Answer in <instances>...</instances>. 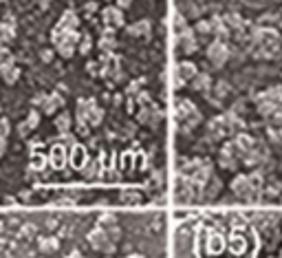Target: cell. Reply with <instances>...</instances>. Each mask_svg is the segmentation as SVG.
<instances>
[{
	"label": "cell",
	"mask_w": 282,
	"mask_h": 258,
	"mask_svg": "<svg viewBox=\"0 0 282 258\" xmlns=\"http://www.w3.org/2000/svg\"><path fill=\"white\" fill-rule=\"evenodd\" d=\"M104 258H113V256H104Z\"/></svg>",
	"instance_id": "obj_45"
},
{
	"label": "cell",
	"mask_w": 282,
	"mask_h": 258,
	"mask_svg": "<svg viewBox=\"0 0 282 258\" xmlns=\"http://www.w3.org/2000/svg\"><path fill=\"white\" fill-rule=\"evenodd\" d=\"M99 66H102V77H113L115 82L122 80V64H119V57L113 55V53H104L102 60H99Z\"/></svg>",
	"instance_id": "obj_3"
},
{
	"label": "cell",
	"mask_w": 282,
	"mask_h": 258,
	"mask_svg": "<svg viewBox=\"0 0 282 258\" xmlns=\"http://www.w3.org/2000/svg\"><path fill=\"white\" fill-rule=\"evenodd\" d=\"M102 120H104V110L97 106V108H95L93 113H91V117H88V124H91V126H99Z\"/></svg>",
	"instance_id": "obj_30"
},
{
	"label": "cell",
	"mask_w": 282,
	"mask_h": 258,
	"mask_svg": "<svg viewBox=\"0 0 282 258\" xmlns=\"http://www.w3.org/2000/svg\"><path fill=\"white\" fill-rule=\"evenodd\" d=\"M117 7H122V9H128V7L132 5V0H115Z\"/></svg>",
	"instance_id": "obj_39"
},
{
	"label": "cell",
	"mask_w": 282,
	"mask_h": 258,
	"mask_svg": "<svg viewBox=\"0 0 282 258\" xmlns=\"http://www.w3.org/2000/svg\"><path fill=\"white\" fill-rule=\"evenodd\" d=\"M194 31L198 35H210L214 33V29H212V20H198L196 22V27H194Z\"/></svg>",
	"instance_id": "obj_25"
},
{
	"label": "cell",
	"mask_w": 282,
	"mask_h": 258,
	"mask_svg": "<svg viewBox=\"0 0 282 258\" xmlns=\"http://www.w3.org/2000/svg\"><path fill=\"white\" fill-rule=\"evenodd\" d=\"M207 60H210L212 66L220 69V66L229 60V49L225 47V42H220V40L212 42L210 47H207Z\"/></svg>",
	"instance_id": "obj_6"
},
{
	"label": "cell",
	"mask_w": 282,
	"mask_h": 258,
	"mask_svg": "<svg viewBox=\"0 0 282 258\" xmlns=\"http://www.w3.org/2000/svg\"><path fill=\"white\" fill-rule=\"evenodd\" d=\"M69 161H71V168H75V170L82 172V170H84V166L91 161V159H88V150L82 144H75L69 150Z\"/></svg>",
	"instance_id": "obj_9"
},
{
	"label": "cell",
	"mask_w": 282,
	"mask_h": 258,
	"mask_svg": "<svg viewBox=\"0 0 282 258\" xmlns=\"http://www.w3.org/2000/svg\"><path fill=\"white\" fill-rule=\"evenodd\" d=\"M106 232H108V236L113 239L115 243H119V241H122V236H124V234H122V227H119V225L110 227V230H106Z\"/></svg>",
	"instance_id": "obj_32"
},
{
	"label": "cell",
	"mask_w": 282,
	"mask_h": 258,
	"mask_svg": "<svg viewBox=\"0 0 282 258\" xmlns=\"http://www.w3.org/2000/svg\"><path fill=\"white\" fill-rule=\"evenodd\" d=\"M141 201H144V194H141L139 190L128 188V190H122L119 192V203L122 205H139Z\"/></svg>",
	"instance_id": "obj_14"
},
{
	"label": "cell",
	"mask_w": 282,
	"mask_h": 258,
	"mask_svg": "<svg viewBox=\"0 0 282 258\" xmlns=\"http://www.w3.org/2000/svg\"><path fill=\"white\" fill-rule=\"evenodd\" d=\"M33 128L31 126H29V122L25 120V122H20V126H18V135L20 137H29V132H31Z\"/></svg>",
	"instance_id": "obj_33"
},
{
	"label": "cell",
	"mask_w": 282,
	"mask_h": 258,
	"mask_svg": "<svg viewBox=\"0 0 282 258\" xmlns=\"http://www.w3.org/2000/svg\"><path fill=\"white\" fill-rule=\"evenodd\" d=\"M214 93H216V97H218V100L227 97V93H229V84H227V82H216V84H214Z\"/></svg>",
	"instance_id": "obj_31"
},
{
	"label": "cell",
	"mask_w": 282,
	"mask_h": 258,
	"mask_svg": "<svg viewBox=\"0 0 282 258\" xmlns=\"http://www.w3.org/2000/svg\"><path fill=\"white\" fill-rule=\"evenodd\" d=\"M55 27H60V29H66V31H75V29L79 27V18H77V13L73 11V9H66V11L62 13L60 22H57Z\"/></svg>",
	"instance_id": "obj_13"
},
{
	"label": "cell",
	"mask_w": 282,
	"mask_h": 258,
	"mask_svg": "<svg viewBox=\"0 0 282 258\" xmlns=\"http://www.w3.org/2000/svg\"><path fill=\"white\" fill-rule=\"evenodd\" d=\"M176 49H179L183 55H192L198 49V42L194 38V31H192L190 27L185 29V31L176 33Z\"/></svg>",
	"instance_id": "obj_8"
},
{
	"label": "cell",
	"mask_w": 282,
	"mask_h": 258,
	"mask_svg": "<svg viewBox=\"0 0 282 258\" xmlns=\"http://www.w3.org/2000/svg\"><path fill=\"white\" fill-rule=\"evenodd\" d=\"M33 108L42 110V115H53L64 106V97L60 93H38L31 100Z\"/></svg>",
	"instance_id": "obj_2"
},
{
	"label": "cell",
	"mask_w": 282,
	"mask_h": 258,
	"mask_svg": "<svg viewBox=\"0 0 282 258\" xmlns=\"http://www.w3.org/2000/svg\"><path fill=\"white\" fill-rule=\"evenodd\" d=\"M38 247L42 254H55L57 249H60V241H57L55 236H42L38 241Z\"/></svg>",
	"instance_id": "obj_19"
},
{
	"label": "cell",
	"mask_w": 282,
	"mask_h": 258,
	"mask_svg": "<svg viewBox=\"0 0 282 258\" xmlns=\"http://www.w3.org/2000/svg\"><path fill=\"white\" fill-rule=\"evenodd\" d=\"M73 203H75L73 199H57V201H55L57 208H69V205H73Z\"/></svg>",
	"instance_id": "obj_36"
},
{
	"label": "cell",
	"mask_w": 282,
	"mask_h": 258,
	"mask_svg": "<svg viewBox=\"0 0 282 258\" xmlns=\"http://www.w3.org/2000/svg\"><path fill=\"white\" fill-rule=\"evenodd\" d=\"M97 47L104 51V53H113L115 47H117V38H115V33H113V29H106V31H104V35L97 42Z\"/></svg>",
	"instance_id": "obj_15"
},
{
	"label": "cell",
	"mask_w": 282,
	"mask_h": 258,
	"mask_svg": "<svg viewBox=\"0 0 282 258\" xmlns=\"http://www.w3.org/2000/svg\"><path fill=\"white\" fill-rule=\"evenodd\" d=\"M47 166H49V154L31 152V159H29V170H31V172H42Z\"/></svg>",
	"instance_id": "obj_16"
},
{
	"label": "cell",
	"mask_w": 282,
	"mask_h": 258,
	"mask_svg": "<svg viewBox=\"0 0 282 258\" xmlns=\"http://www.w3.org/2000/svg\"><path fill=\"white\" fill-rule=\"evenodd\" d=\"M95 108H97V102H95V100H79L77 102V110H75L77 122H86L88 124V117H91V113Z\"/></svg>",
	"instance_id": "obj_12"
},
{
	"label": "cell",
	"mask_w": 282,
	"mask_h": 258,
	"mask_svg": "<svg viewBox=\"0 0 282 258\" xmlns=\"http://www.w3.org/2000/svg\"><path fill=\"white\" fill-rule=\"evenodd\" d=\"M40 117H42V110H38V108H31V110H29L27 122H29V126H31L33 130L40 126Z\"/></svg>",
	"instance_id": "obj_28"
},
{
	"label": "cell",
	"mask_w": 282,
	"mask_h": 258,
	"mask_svg": "<svg viewBox=\"0 0 282 258\" xmlns=\"http://www.w3.org/2000/svg\"><path fill=\"white\" fill-rule=\"evenodd\" d=\"M3 5H5V0H0V7H3Z\"/></svg>",
	"instance_id": "obj_44"
},
{
	"label": "cell",
	"mask_w": 282,
	"mask_h": 258,
	"mask_svg": "<svg viewBox=\"0 0 282 258\" xmlns=\"http://www.w3.org/2000/svg\"><path fill=\"white\" fill-rule=\"evenodd\" d=\"M0 77L5 84H16L20 80V69L13 62H0Z\"/></svg>",
	"instance_id": "obj_10"
},
{
	"label": "cell",
	"mask_w": 282,
	"mask_h": 258,
	"mask_svg": "<svg viewBox=\"0 0 282 258\" xmlns=\"http://www.w3.org/2000/svg\"><path fill=\"white\" fill-rule=\"evenodd\" d=\"M88 128H91V124H86V122H77V135H79V137H86L88 132H91Z\"/></svg>",
	"instance_id": "obj_34"
},
{
	"label": "cell",
	"mask_w": 282,
	"mask_h": 258,
	"mask_svg": "<svg viewBox=\"0 0 282 258\" xmlns=\"http://www.w3.org/2000/svg\"><path fill=\"white\" fill-rule=\"evenodd\" d=\"M91 49H93V40H91V35H88V33H84V35L79 38L77 51H79L82 55H88V53H91Z\"/></svg>",
	"instance_id": "obj_24"
},
{
	"label": "cell",
	"mask_w": 282,
	"mask_h": 258,
	"mask_svg": "<svg viewBox=\"0 0 282 258\" xmlns=\"http://www.w3.org/2000/svg\"><path fill=\"white\" fill-rule=\"evenodd\" d=\"M192 88L198 93H210L212 88V77L207 73H196V77L192 80Z\"/></svg>",
	"instance_id": "obj_17"
},
{
	"label": "cell",
	"mask_w": 282,
	"mask_h": 258,
	"mask_svg": "<svg viewBox=\"0 0 282 258\" xmlns=\"http://www.w3.org/2000/svg\"><path fill=\"white\" fill-rule=\"evenodd\" d=\"M97 225L102 227V230H110V227H115L117 225V219L113 214H102L97 219Z\"/></svg>",
	"instance_id": "obj_26"
},
{
	"label": "cell",
	"mask_w": 282,
	"mask_h": 258,
	"mask_svg": "<svg viewBox=\"0 0 282 258\" xmlns=\"http://www.w3.org/2000/svg\"><path fill=\"white\" fill-rule=\"evenodd\" d=\"M218 190H220V181L216 176H210V179L203 183V199H214L218 194Z\"/></svg>",
	"instance_id": "obj_20"
},
{
	"label": "cell",
	"mask_w": 282,
	"mask_h": 258,
	"mask_svg": "<svg viewBox=\"0 0 282 258\" xmlns=\"http://www.w3.org/2000/svg\"><path fill=\"white\" fill-rule=\"evenodd\" d=\"M71 126H73V117L71 113H60L55 117V128L60 135H64V132H71Z\"/></svg>",
	"instance_id": "obj_21"
},
{
	"label": "cell",
	"mask_w": 282,
	"mask_h": 258,
	"mask_svg": "<svg viewBox=\"0 0 282 258\" xmlns=\"http://www.w3.org/2000/svg\"><path fill=\"white\" fill-rule=\"evenodd\" d=\"M104 179L117 181V179H119V172H115V170H104Z\"/></svg>",
	"instance_id": "obj_37"
},
{
	"label": "cell",
	"mask_w": 282,
	"mask_h": 258,
	"mask_svg": "<svg viewBox=\"0 0 282 258\" xmlns=\"http://www.w3.org/2000/svg\"><path fill=\"white\" fill-rule=\"evenodd\" d=\"M196 73H198V69L194 62H188V60L179 62L176 64V71H174V88H181L188 82H192V80L196 77Z\"/></svg>",
	"instance_id": "obj_4"
},
{
	"label": "cell",
	"mask_w": 282,
	"mask_h": 258,
	"mask_svg": "<svg viewBox=\"0 0 282 258\" xmlns=\"http://www.w3.org/2000/svg\"><path fill=\"white\" fill-rule=\"evenodd\" d=\"M84 11H86V13H95V11H97V3H95V0L86 3V5H84Z\"/></svg>",
	"instance_id": "obj_38"
},
{
	"label": "cell",
	"mask_w": 282,
	"mask_h": 258,
	"mask_svg": "<svg viewBox=\"0 0 282 258\" xmlns=\"http://www.w3.org/2000/svg\"><path fill=\"white\" fill-rule=\"evenodd\" d=\"M88 243H91V247L95 249V252H99V254H115V249H117V243L108 236V232L106 230H102L99 225H95L91 232H88Z\"/></svg>",
	"instance_id": "obj_1"
},
{
	"label": "cell",
	"mask_w": 282,
	"mask_h": 258,
	"mask_svg": "<svg viewBox=\"0 0 282 258\" xmlns=\"http://www.w3.org/2000/svg\"><path fill=\"white\" fill-rule=\"evenodd\" d=\"M66 164H69V148H64L62 144H53L49 150V166L53 170H64Z\"/></svg>",
	"instance_id": "obj_7"
},
{
	"label": "cell",
	"mask_w": 282,
	"mask_h": 258,
	"mask_svg": "<svg viewBox=\"0 0 282 258\" xmlns=\"http://www.w3.org/2000/svg\"><path fill=\"white\" fill-rule=\"evenodd\" d=\"M40 57H42V62H51V60H53V51H51V49H42L40 51Z\"/></svg>",
	"instance_id": "obj_35"
},
{
	"label": "cell",
	"mask_w": 282,
	"mask_h": 258,
	"mask_svg": "<svg viewBox=\"0 0 282 258\" xmlns=\"http://www.w3.org/2000/svg\"><path fill=\"white\" fill-rule=\"evenodd\" d=\"M102 20L104 25H106V29H122L126 25V18H124V9L117 5H110V7H104L102 9Z\"/></svg>",
	"instance_id": "obj_5"
},
{
	"label": "cell",
	"mask_w": 282,
	"mask_h": 258,
	"mask_svg": "<svg viewBox=\"0 0 282 258\" xmlns=\"http://www.w3.org/2000/svg\"><path fill=\"white\" fill-rule=\"evenodd\" d=\"M141 84H144V82H139V80H137V82H132L130 88H128V93H130V95H135V93L139 91V86H141Z\"/></svg>",
	"instance_id": "obj_40"
},
{
	"label": "cell",
	"mask_w": 282,
	"mask_h": 258,
	"mask_svg": "<svg viewBox=\"0 0 282 258\" xmlns=\"http://www.w3.org/2000/svg\"><path fill=\"white\" fill-rule=\"evenodd\" d=\"M172 27H174L176 33H181V31H185V29H188V22H185L183 13H174V16H172Z\"/></svg>",
	"instance_id": "obj_27"
},
{
	"label": "cell",
	"mask_w": 282,
	"mask_h": 258,
	"mask_svg": "<svg viewBox=\"0 0 282 258\" xmlns=\"http://www.w3.org/2000/svg\"><path fill=\"white\" fill-rule=\"evenodd\" d=\"M126 258H146V256H141V254H130V256H126Z\"/></svg>",
	"instance_id": "obj_43"
},
{
	"label": "cell",
	"mask_w": 282,
	"mask_h": 258,
	"mask_svg": "<svg viewBox=\"0 0 282 258\" xmlns=\"http://www.w3.org/2000/svg\"><path fill=\"white\" fill-rule=\"evenodd\" d=\"M13 38H16V27L9 25V22H0V42L9 44Z\"/></svg>",
	"instance_id": "obj_22"
},
{
	"label": "cell",
	"mask_w": 282,
	"mask_h": 258,
	"mask_svg": "<svg viewBox=\"0 0 282 258\" xmlns=\"http://www.w3.org/2000/svg\"><path fill=\"white\" fill-rule=\"evenodd\" d=\"M57 144H62L64 148H69V150H71L77 142H75V135H73V132H64V135H60V139H57Z\"/></svg>",
	"instance_id": "obj_29"
},
{
	"label": "cell",
	"mask_w": 282,
	"mask_h": 258,
	"mask_svg": "<svg viewBox=\"0 0 282 258\" xmlns=\"http://www.w3.org/2000/svg\"><path fill=\"white\" fill-rule=\"evenodd\" d=\"M126 31H128V35H132V38H144V40H148V38H150L152 27H150V22H148V20H137L135 25H128V27H126Z\"/></svg>",
	"instance_id": "obj_11"
},
{
	"label": "cell",
	"mask_w": 282,
	"mask_h": 258,
	"mask_svg": "<svg viewBox=\"0 0 282 258\" xmlns=\"http://www.w3.org/2000/svg\"><path fill=\"white\" fill-rule=\"evenodd\" d=\"M102 172V166H99V161H88V164L84 166V170H82V174L86 176V179H95Z\"/></svg>",
	"instance_id": "obj_23"
},
{
	"label": "cell",
	"mask_w": 282,
	"mask_h": 258,
	"mask_svg": "<svg viewBox=\"0 0 282 258\" xmlns=\"http://www.w3.org/2000/svg\"><path fill=\"white\" fill-rule=\"evenodd\" d=\"M66 258H86V256H84V254H79V252H71Z\"/></svg>",
	"instance_id": "obj_42"
},
{
	"label": "cell",
	"mask_w": 282,
	"mask_h": 258,
	"mask_svg": "<svg viewBox=\"0 0 282 258\" xmlns=\"http://www.w3.org/2000/svg\"><path fill=\"white\" fill-rule=\"evenodd\" d=\"M11 132V122L7 117H0V157L7 152V139Z\"/></svg>",
	"instance_id": "obj_18"
},
{
	"label": "cell",
	"mask_w": 282,
	"mask_h": 258,
	"mask_svg": "<svg viewBox=\"0 0 282 258\" xmlns=\"http://www.w3.org/2000/svg\"><path fill=\"white\" fill-rule=\"evenodd\" d=\"M51 3H53V0H38V5L42 7V9H49Z\"/></svg>",
	"instance_id": "obj_41"
}]
</instances>
